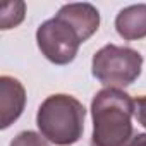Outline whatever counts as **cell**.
Here are the masks:
<instances>
[{"label":"cell","mask_w":146,"mask_h":146,"mask_svg":"<svg viewBox=\"0 0 146 146\" xmlns=\"http://www.w3.org/2000/svg\"><path fill=\"white\" fill-rule=\"evenodd\" d=\"M100 28V12L88 2L65 4L55 17L41 23L36 29V43L41 55L55 64L67 65L76 58L79 46Z\"/></svg>","instance_id":"obj_1"},{"label":"cell","mask_w":146,"mask_h":146,"mask_svg":"<svg viewBox=\"0 0 146 146\" xmlns=\"http://www.w3.org/2000/svg\"><path fill=\"white\" fill-rule=\"evenodd\" d=\"M134 100L119 88H105L91 100V146H127L132 139Z\"/></svg>","instance_id":"obj_2"},{"label":"cell","mask_w":146,"mask_h":146,"mask_svg":"<svg viewBox=\"0 0 146 146\" xmlns=\"http://www.w3.org/2000/svg\"><path fill=\"white\" fill-rule=\"evenodd\" d=\"M86 108L70 95L57 93L46 96L36 113L40 134L55 146H70L78 143L84 132Z\"/></svg>","instance_id":"obj_3"},{"label":"cell","mask_w":146,"mask_h":146,"mask_svg":"<svg viewBox=\"0 0 146 146\" xmlns=\"http://www.w3.org/2000/svg\"><path fill=\"white\" fill-rule=\"evenodd\" d=\"M143 69V55L129 46L108 43L91 60V74L107 88H125L132 84Z\"/></svg>","instance_id":"obj_4"},{"label":"cell","mask_w":146,"mask_h":146,"mask_svg":"<svg viewBox=\"0 0 146 146\" xmlns=\"http://www.w3.org/2000/svg\"><path fill=\"white\" fill-rule=\"evenodd\" d=\"M26 107V90L23 83L12 76L0 78V129L14 124Z\"/></svg>","instance_id":"obj_5"},{"label":"cell","mask_w":146,"mask_h":146,"mask_svg":"<svg viewBox=\"0 0 146 146\" xmlns=\"http://www.w3.org/2000/svg\"><path fill=\"white\" fill-rule=\"evenodd\" d=\"M115 29L125 41L146 38V4L124 7L115 17Z\"/></svg>","instance_id":"obj_6"},{"label":"cell","mask_w":146,"mask_h":146,"mask_svg":"<svg viewBox=\"0 0 146 146\" xmlns=\"http://www.w3.org/2000/svg\"><path fill=\"white\" fill-rule=\"evenodd\" d=\"M26 14V4L17 0V2H5L0 9V29H11L19 26L24 21Z\"/></svg>","instance_id":"obj_7"},{"label":"cell","mask_w":146,"mask_h":146,"mask_svg":"<svg viewBox=\"0 0 146 146\" xmlns=\"http://www.w3.org/2000/svg\"><path fill=\"white\" fill-rule=\"evenodd\" d=\"M9 146H50V144L41 134L35 131H23L11 141Z\"/></svg>","instance_id":"obj_8"},{"label":"cell","mask_w":146,"mask_h":146,"mask_svg":"<svg viewBox=\"0 0 146 146\" xmlns=\"http://www.w3.org/2000/svg\"><path fill=\"white\" fill-rule=\"evenodd\" d=\"M134 117L137 119V122L146 129V95L137 96L134 100Z\"/></svg>","instance_id":"obj_9"},{"label":"cell","mask_w":146,"mask_h":146,"mask_svg":"<svg viewBox=\"0 0 146 146\" xmlns=\"http://www.w3.org/2000/svg\"><path fill=\"white\" fill-rule=\"evenodd\" d=\"M127 146H146V132H137L127 143Z\"/></svg>","instance_id":"obj_10"}]
</instances>
